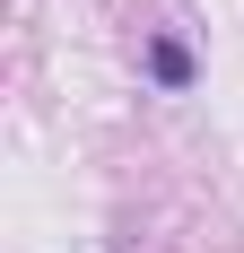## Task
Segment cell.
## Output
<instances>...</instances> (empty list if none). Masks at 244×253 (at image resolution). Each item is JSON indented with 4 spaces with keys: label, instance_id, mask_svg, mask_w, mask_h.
<instances>
[{
    "label": "cell",
    "instance_id": "cell-1",
    "mask_svg": "<svg viewBox=\"0 0 244 253\" xmlns=\"http://www.w3.org/2000/svg\"><path fill=\"white\" fill-rule=\"evenodd\" d=\"M148 79H157V87H192V52L174 44V35H157V44H148Z\"/></svg>",
    "mask_w": 244,
    "mask_h": 253
}]
</instances>
